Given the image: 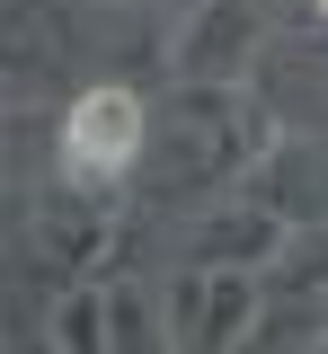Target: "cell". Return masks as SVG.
I'll return each instance as SVG.
<instances>
[{"mask_svg": "<svg viewBox=\"0 0 328 354\" xmlns=\"http://www.w3.org/2000/svg\"><path fill=\"white\" fill-rule=\"evenodd\" d=\"M134 151H142V97L134 88H89V97L62 115V169L80 177V186L134 169Z\"/></svg>", "mask_w": 328, "mask_h": 354, "instance_id": "obj_1", "label": "cell"}, {"mask_svg": "<svg viewBox=\"0 0 328 354\" xmlns=\"http://www.w3.org/2000/svg\"><path fill=\"white\" fill-rule=\"evenodd\" d=\"M320 9H328V0H320Z\"/></svg>", "mask_w": 328, "mask_h": 354, "instance_id": "obj_2", "label": "cell"}]
</instances>
